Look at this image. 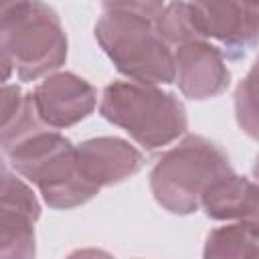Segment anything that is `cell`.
Instances as JSON below:
<instances>
[{
  "instance_id": "obj_14",
  "label": "cell",
  "mask_w": 259,
  "mask_h": 259,
  "mask_svg": "<svg viewBox=\"0 0 259 259\" xmlns=\"http://www.w3.org/2000/svg\"><path fill=\"white\" fill-rule=\"evenodd\" d=\"M156 30L162 36V40L170 47H182L194 40H202L194 16H192V4L190 2H170L164 6L162 14L156 18Z\"/></svg>"
},
{
  "instance_id": "obj_5",
  "label": "cell",
  "mask_w": 259,
  "mask_h": 259,
  "mask_svg": "<svg viewBox=\"0 0 259 259\" xmlns=\"http://www.w3.org/2000/svg\"><path fill=\"white\" fill-rule=\"evenodd\" d=\"M231 172L229 156L219 144L202 136H186L154 164L150 190L164 210L184 217L196 212L210 184Z\"/></svg>"
},
{
  "instance_id": "obj_18",
  "label": "cell",
  "mask_w": 259,
  "mask_h": 259,
  "mask_svg": "<svg viewBox=\"0 0 259 259\" xmlns=\"http://www.w3.org/2000/svg\"><path fill=\"white\" fill-rule=\"evenodd\" d=\"M253 176H255V178H257V182H259V154H257L255 164H253Z\"/></svg>"
},
{
  "instance_id": "obj_16",
  "label": "cell",
  "mask_w": 259,
  "mask_h": 259,
  "mask_svg": "<svg viewBox=\"0 0 259 259\" xmlns=\"http://www.w3.org/2000/svg\"><path fill=\"white\" fill-rule=\"evenodd\" d=\"M255 237H259V182H257V188H255V196H253V202L247 210V214L243 217L241 221Z\"/></svg>"
},
{
  "instance_id": "obj_6",
  "label": "cell",
  "mask_w": 259,
  "mask_h": 259,
  "mask_svg": "<svg viewBox=\"0 0 259 259\" xmlns=\"http://www.w3.org/2000/svg\"><path fill=\"white\" fill-rule=\"evenodd\" d=\"M202 40H217L227 59L259 47V2H190Z\"/></svg>"
},
{
  "instance_id": "obj_4",
  "label": "cell",
  "mask_w": 259,
  "mask_h": 259,
  "mask_svg": "<svg viewBox=\"0 0 259 259\" xmlns=\"http://www.w3.org/2000/svg\"><path fill=\"white\" fill-rule=\"evenodd\" d=\"M99 113L150 152L170 146L188 130L186 107L174 93L134 81L109 83Z\"/></svg>"
},
{
  "instance_id": "obj_1",
  "label": "cell",
  "mask_w": 259,
  "mask_h": 259,
  "mask_svg": "<svg viewBox=\"0 0 259 259\" xmlns=\"http://www.w3.org/2000/svg\"><path fill=\"white\" fill-rule=\"evenodd\" d=\"M166 2H103L95 38L115 69L134 83L168 85L176 79L174 53L156 30Z\"/></svg>"
},
{
  "instance_id": "obj_15",
  "label": "cell",
  "mask_w": 259,
  "mask_h": 259,
  "mask_svg": "<svg viewBox=\"0 0 259 259\" xmlns=\"http://www.w3.org/2000/svg\"><path fill=\"white\" fill-rule=\"evenodd\" d=\"M235 119L243 134L259 142V57L235 89Z\"/></svg>"
},
{
  "instance_id": "obj_19",
  "label": "cell",
  "mask_w": 259,
  "mask_h": 259,
  "mask_svg": "<svg viewBox=\"0 0 259 259\" xmlns=\"http://www.w3.org/2000/svg\"><path fill=\"white\" fill-rule=\"evenodd\" d=\"M253 259H259V249H257V253L253 255Z\"/></svg>"
},
{
  "instance_id": "obj_13",
  "label": "cell",
  "mask_w": 259,
  "mask_h": 259,
  "mask_svg": "<svg viewBox=\"0 0 259 259\" xmlns=\"http://www.w3.org/2000/svg\"><path fill=\"white\" fill-rule=\"evenodd\" d=\"M259 249L255 237L243 223L217 227L206 235L202 259H253Z\"/></svg>"
},
{
  "instance_id": "obj_7",
  "label": "cell",
  "mask_w": 259,
  "mask_h": 259,
  "mask_svg": "<svg viewBox=\"0 0 259 259\" xmlns=\"http://www.w3.org/2000/svg\"><path fill=\"white\" fill-rule=\"evenodd\" d=\"M32 101L47 127L65 130L93 113L97 91L83 77L61 71L45 77L34 87Z\"/></svg>"
},
{
  "instance_id": "obj_8",
  "label": "cell",
  "mask_w": 259,
  "mask_h": 259,
  "mask_svg": "<svg viewBox=\"0 0 259 259\" xmlns=\"http://www.w3.org/2000/svg\"><path fill=\"white\" fill-rule=\"evenodd\" d=\"M174 69L178 89L184 97L204 101L219 97L231 83V73L223 51L208 40H194L174 51Z\"/></svg>"
},
{
  "instance_id": "obj_12",
  "label": "cell",
  "mask_w": 259,
  "mask_h": 259,
  "mask_svg": "<svg viewBox=\"0 0 259 259\" xmlns=\"http://www.w3.org/2000/svg\"><path fill=\"white\" fill-rule=\"evenodd\" d=\"M36 214L12 206H0V259H34Z\"/></svg>"
},
{
  "instance_id": "obj_10",
  "label": "cell",
  "mask_w": 259,
  "mask_h": 259,
  "mask_svg": "<svg viewBox=\"0 0 259 259\" xmlns=\"http://www.w3.org/2000/svg\"><path fill=\"white\" fill-rule=\"evenodd\" d=\"M255 188L257 182L231 172L210 184V188L202 194L200 208L208 219L241 223L253 202Z\"/></svg>"
},
{
  "instance_id": "obj_17",
  "label": "cell",
  "mask_w": 259,
  "mask_h": 259,
  "mask_svg": "<svg viewBox=\"0 0 259 259\" xmlns=\"http://www.w3.org/2000/svg\"><path fill=\"white\" fill-rule=\"evenodd\" d=\"M67 259H115V257L109 255V253L103 251V249H93V247H89V249H77V251L69 253Z\"/></svg>"
},
{
  "instance_id": "obj_11",
  "label": "cell",
  "mask_w": 259,
  "mask_h": 259,
  "mask_svg": "<svg viewBox=\"0 0 259 259\" xmlns=\"http://www.w3.org/2000/svg\"><path fill=\"white\" fill-rule=\"evenodd\" d=\"M32 101V93H22L18 85L4 83L2 87V152L22 142L24 138L45 130Z\"/></svg>"
},
{
  "instance_id": "obj_3",
  "label": "cell",
  "mask_w": 259,
  "mask_h": 259,
  "mask_svg": "<svg viewBox=\"0 0 259 259\" xmlns=\"http://www.w3.org/2000/svg\"><path fill=\"white\" fill-rule=\"evenodd\" d=\"M4 156L16 174L38 188L51 208L67 210L81 206L101 190L83 174L77 146L57 130L45 127L4 150Z\"/></svg>"
},
{
  "instance_id": "obj_9",
  "label": "cell",
  "mask_w": 259,
  "mask_h": 259,
  "mask_svg": "<svg viewBox=\"0 0 259 259\" xmlns=\"http://www.w3.org/2000/svg\"><path fill=\"white\" fill-rule=\"evenodd\" d=\"M77 160L83 174L99 188L119 184L144 166V156L138 148L111 136L81 142L77 146Z\"/></svg>"
},
{
  "instance_id": "obj_2",
  "label": "cell",
  "mask_w": 259,
  "mask_h": 259,
  "mask_svg": "<svg viewBox=\"0 0 259 259\" xmlns=\"http://www.w3.org/2000/svg\"><path fill=\"white\" fill-rule=\"evenodd\" d=\"M0 53L4 81L12 71L20 81L53 75L67 61V34L57 10L38 0L2 4Z\"/></svg>"
}]
</instances>
